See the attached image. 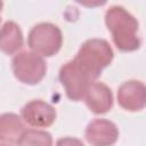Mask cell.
Instances as JSON below:
<instances>
[{"label": "cell", "mask_w": 146, "mask_h": 146, "mask_svg": "<svg viewBox=\"0 0 146 146\" xmlns=\"http://www.w3.org/2000/svg\"><path fill=\"white\" fill-rule=\"evenodd\" d=\"M105 23L112 34L113 42L122 51H133L140 47L137 34V19L123 7L113 6L105 14Z\"/></svg>", "instance_id": "cell-1"}, {"label": "cell", "mask_w": 146, "mask_h": 146, "mask_svg": "<svg viewBox=\"0 0 146 146\" xmlns=\"http://www.w3.org/2000/svg\"><path fill=\"white\" fill-rule=\"evenodd\" d=\"M113 55V50L106 40L89 39L79 49L74 62L92 80H96L102 71L111 64Z\"/></svg>", "instance_id": "cell-2"}, {"label": "cell", "mask_w": 146, "mask_h": 146, "mask_svg": "<svg viewBox=\"0 0 146 146\" xmlns=\"http://www.w3.org/2000/svg\"><path fill=\"white\" fill-rule=\"evenodd\" d=\"M30 48L40 56H52L62 47L63 34L60 29L51 23H40L32 27L27 39Z\"/></svg>", "instance_id": "cell-3"}, {"label": "cell", "mask_w": 146, "mask_h": 146, "mask_svg": "<svg viewBox=\"0 0 146 146\" xmlns=\"http://www.w3.org/2000/svg\"><path fill=\"white\" fill-rule=\"evenodd\" d=\"M14 75L26 84H36L46 75L47 65L43 58L31 51H22L14 56L11 62Z\"/></svg>", "instance_id": "cell-4"}, {"label": "cell", "mask_w": 146, "mask_h": 146, "mask_svg": "<svg viewBox=\"0 0 146 146\" xmlns=\"http://www.w3.org/2000/svg\"><path fill=\"white\" fill-rule=\"evenodd\" d=\"M59 80L65 88L67 97L75 102L84 98L87 90L94 83V80L84 73L73 59L60 67Z\"/></svg>", "instance_id": "cell-5"}, {"label": "cell", "mask_w": 146, "mask_h": 146, "mask_svg": "<svg viewBox=\"0 0 146 146\" xmlns=\"http://www.w3.org/2000/svg\"><path fill=\"white\" fill-rule=\"evenodd\" d=\"M117 102L130 112L143 110L146 106V86L138 80L123 82L117 90Z\"/></svg>", "instance_id": "cell-6"}, {"label": "cell", "mask_w": 146, "mask_h": 146, "mask_svg": "<svg viewBox=\"0 0 146 146\" xmlns=\"http://www.w3.org/2000/svg\"><path fill=\"white\" fill-rule=\"evenodd\" d=\"M21 114L22 119L27 124L36 128L49 127L56 119V110L50 104L40 99H35L25 104Z\"/></svg>", "instance_id": "cell-7"}, {"label": "cell", "mask_w": 146, "mask_h": 146, "mask_svg": "<svg viewBox=\"0 0 146 146\" xmlns=\"http://www.w3.org/2000/svg\"><path fill=\"white\" fill-rule=\"evenodd\" d=\"M119 137L116 125L105 119L91 121L86 129V138L92 146H112Z\"/></svg>", "instance_id": "cell-8"}, {"label": "cell", "mask_w": 146, "mask_h": 146, "mask_svg": "<svg viewBox=\"0 0 146 146\" xmlns=\"http://www.w3.org/2000/svg\"><path fill=\"white\" fill-rule=\"evenodd\" d=\"M84 102L95 114H104L112 108L113 95L103 82H94L84 95Z\"/></svg>", "instance_id": "cell-9"}, {"label": "cell", "mask_w": 146, "mask_h": 146, "mask_svg": "<svg viewBox=\"0 0 146 146\" xmlns=\"http://www.w3.org/2000/svg\"><path fill=\"white\" fill-rule=\"evenodd\" d=\"M24 123L21 117L14 113L2 114L0 117V139L7 143H18L25 132Z\"/></svg>", "instance_id": "cell-10"}, {"label": "cell", "mask_w": 146, "mask_h": 146, "mask_svg": "<svg viewBox=\"0 0 146 146\" xmlns=\"http://www.w3.org/2000/svg\"><path fill=\"white\" fill-rule=\"evenodd\" d=\"M23 34L19 26L14 22H6L1 29V50L7 55H13L23 47Z\"/></svg>", "instance_id": "cell-11"}, {"label": "cell", "mask_w": 146, "mask_h": 146, "mask_svg": "<svg viewBox=\"0 0 146 146\" xmlns=\"http://www.w3.org/2000/svg\"><path fill=\"white\" fill-rule=\"evenodd\" d=\"M17 146H52V138L47 131L30 129L22 135Z\"/></svg>", "instance_id": "cell-12"}, {"label": "cell", "mask_w": 146, "mask_h": 146, "mask_svg": "<svg viewBox=\"0 0 146 146\" xmlns=\"http://www.w3.org/2000/svg\"><path fill=\"white\" fill-rule=\"evenodd\" d=\"M56 146H84L83 143L78 139V138H73V137H64L57 140Z\"/></svg>", "instance_id": "cell-13"}, {"label": "cell", "mask_w": 146, "mask_h": 146, "mask_svg": "<svg viewBox=\"0 0 146 146\" xmlns=\"http://www.w3.org/2000/svg\"><path fill=\"white\" fill-rule=\"evenodd\" d=\"M1 146H8V145H6V144H1Z\"/></svg>", "instance_id": "cell-14"}]
</instances>
